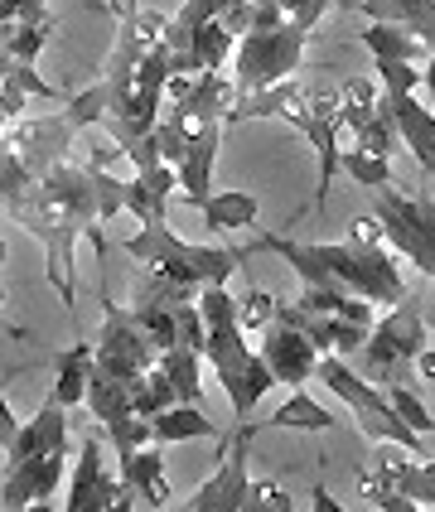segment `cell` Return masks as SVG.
<instances>
[{"label": "cell", "instance_id": "14", "mask_svg": "<svg viewBox=\"0 0 435 512\" xmlns=\"http://www.w3.org/2000/svg\"><path fill=\"white\" fill-rule=\"evenodd\" d=\"M295 131L315 145V155H319L315 208H324V203H329V189H334V170H339V160H344V150H339V131H344V92H315L310 112H305V121H300Z\"/></svg>", "mask_w": 435, "mask_h": 512}, {"label": "cell", "instance_id": "38", "mask_svg": "<svg viewBox=\"0 0 435 512\" xmlns=\"http://www.w3.org/2000/svg\"><path fill=\"white\" fill-rule=\"evenodd\" d=\"M0 116H5V121H20V116H25V92H20V87L0 83Z\"/></svg>", "mask_w": 435, "mask_h": 512}, {"label": "cell", "instance_id": "43", "mask_svg": "<svg viewBox=\"0 0 435 512\" xmlns=\"http://www.w3.org/2000/svg\"><path fill=\"white\" fill-rule=\"evenodd\" d=\"M87 242H92V252H97V256H107V237H102V228L87 232Z\"/></svg>", "mask_w": 435, "mask_h": 512}, {"label": "cell", "instance_id": "29", "mask_svg": "<svg viewBox=\"0 0 435 512\" xmlns=\"http://www.w3.org/2000/svg\"><path fill=\"white\" fill-rule=\"evenodd\" d=\"M232 54H237V29L228 20H208L203 29H194V58H199V68H228Z\"/></svg>", "mask_w": 435, "mask_h": 512}, {"label": "cell", "instance_id": "39", "mask_svg": "<svg viewBox=\"0 0 435 512\" xmlns=\"http://www.w3.org/2000/svg\"><path fill=\"white\" fill-rule=\"evenodd\" d=\"M15 430H20V416L10 411V401H0V445H10Z\"/></svg>", "mask_w": 435, "mask_h": 512}, {"label": "cell", "instance_id": "1", "mask_svg": "<svg viewBox=\"0 0 435 512\" xmlns=\"http://www.w3.org/2000/svg\"><path fill=\"white\" fill-rule=\"evenodd\" d=\"M126 213V179L107 174V165H54L34 189H25L15 203H5V218L20 232H29L44 247V266H49V285L58 290L63 310L73 314V247L78 237L102 228L107 218Z\"/></svg>", "mask_w": 435, "mask_h": 512}, {"label": "cell", "instance_id": "20", "mask_svg": "<svg viewBox=\"0 0 435 512\" xmlns=\"http://www.w3.org/2000/svg\"><path fill=\"white\" fill-rule=\"evenodd\" d=\"M179 189H184V179H179V165H170V160L136 170V179L126 184V213H136L141 223H165L170 199Z\"/></svg>", "mask_w": 435, "mask_h": 512}, {"label": "cell", "instance_id": "16", "mask_svg": "<svg viewBox=\"0 0 435 512\" xmlns=\"http://www.w3.org/2000/svg\"><path fill=\"white\" fill-rule=\"evenodd\" d=\"M63 459L68 450H49V455H34V459H20L10 469H0V508L5 512H20L29 503H49L63 484Z\"/></svg>", "mask_w": 435, "mask_h": 512}, {"label": "cell", "instance_id": "4", "mask_svg": "<svg viewBox=\"0 0 435 512\" xmlns=\"http://www.w3.org/2000/svg\"><path fill=\"white\" fill-rule=\"evenodd\" d=\"M305 39H310V29L295 25L281 10V0H252L247 5V29L237 34V54H232L237 97H252L261 87L295 78L300 63H305Z\"/></svg>", "mask_w": 435, "mask_h": 512}, {"label": "cell", "instance_id": "5", "mask_svg": "<svg viewBox=\"0 0 435 512\" xmlns=\"http://www.w3.org/2000/svg\"><path fill=\"white\" fill-rule=\"evenodd\" d=\"M107 107H112V87L107 78L102 83L83 87L78 97L63 102V112H49V116H25V121H5V155L20 160V170L29 179H44V174L68 160V145L78 131L87 126H102L107 121Z\"/></svg>", "mask_w": 435, "mask_h": 512}, {"label": "cell", "instance_id": "22", "mask_svg": "<svg viewBox=\"0 0 435 512\" xmlns=\"http://www.w3.org/2000/svg\"><path fill=\"white\" fill-rule=\"evenodd\" d=\"M348 5L363 10L368 20H392V25L411 29L435 54V0H348Z\"/></svg>", "mask_w": 435, "mask_h": 512}, {"label": "cell", "instance_id": "34", "mask_svg": "<svg viewBox=\"0 0 435 512\" xmlns=\"http://www.w3.org/2000/svg\"><path fill=\"white\" fill-rule=\"evenodd\" d=\"M387 397H392V406H397V411H402V416H406V421H411L416 430H421V435H435L431 411H426V401L416 397L411 387H402V382H397V387H387Z\"/></svg>", "mask_w": 435, "mask_h": 512}, {"label": "cell", "instance_id": "36", "mask_svg": "<svg viewBox=\"0 0 435 512\" xmlns=\"http://www.w3.org/2000/svg\"><path fill=\"white\" fill-rule=\"evenodd\" d=\"M339 92H344V107H377L382 83H373V78H348Z\"/></svg>", "mask_w": 435, "mask_h": 512}, {"label": "cell", "instance_id": "44", "mask_svg": "<svg viewBox=\"0 0 435 512\" xmlns=\"http://www.w3.org/2000/svg\"><path fill=\"white\" fill-rule=\"evenodd\" d=\"M426 87H431V102H435V54L426 58Z\"/></svg>", "mask_w": 435, "mask_h": 512}, {"label": "cell", "instance_id": "27", "mask_svg": "<svg viewBox=\"0 0 435 512\" xmlns=\"http://www.w3.org/2000/svg\"><path fill=\"white\" fill-rule=\"evenodd\" d=\"M49 34H54V20H5L0 25V49H5V58L34 63L39 49L49 44Z\"/></svg>", "mask_w": 435, "mask_h": 512}, {"label": "cell", "instance_id": "31", "mask_svg": "<svg viewBox=\"0 0 435 512\" xmlns=\"http://www.w3.org/2000/svg\"><path fill=\"white\" fill-rule=\"evenodd\" d=\"M276 314H281V300H276L271 290H261V285H252L247 295H237V324H242L247 334H261Z\"/></svg>", "mask_w": 435, "mask_h": 512}, {"label": "cell", "instance_id": "25", "mask_svg": "<svg viewBox=\"0 0 435 512\" xmlns=\"http://www.w3.org/2000/svg\"><path fill=\"white\" fill-rule=\"evenodd\" d=\"M203 223L218 232H237V228H257L261 218V203L252 194H242V189H223V194H213V199L199 208Z\"/></svg>", "mask_w": 435, "mask_h": 512}, {"label": "cell", "instance_id": "28", "mask_svg": "<svg viewBox=\"0 0 435 512\" xmlns=\"http://www.w3.org/2000/svg\"><path fill=\"white\" fill-rule=\"evenodd\" d=\"M261 426H281V430H329L334 426V411H324L305 387H295L290 392V401L271 416V421H261Z\"/></svg>", "mask_w": 435, "mask_h": 512}, {"label": "cell", "instance_id": "3", "mask_svg": "<svg viewBox=\"0 0 435 512\" xmlns=\"http://www.w3.org/2000/svg\"><path fill=\"white\" fill-rule=\"evenodd\" d=\"M261 252H276L300 285H344L373 305H397L406 300L402 252L397 247H358V242H295L286 232H261Z\"/></svg>", "mask_w": 435, "mask_h": 512}, {"label": "cell", "instance_id": "9", "mask_svg": "<svg viewBox=\"0 0 435 512\" xmlns=\"http://www.w3.org/2000/svg\"><path fill=\"white\" fill-rule=\"evenodd\" d=\"M261 421H237V435H232V450L223 455V464L213 469V479L199 484L189 498H184V512H247V493H252V435H257Z\"/></svg>", "mask_w": 435, "mask_h": 512}, {"label": "cell", "instance_id": "42", "mask_svg": "<svg viewBox=\"0 0 435 512\" xmlns=\"http://www.w3.org/2000/svg\"><path fill=\"white\" fill-rule=\"evenodd\" d=\"M107 5H112L116 20H126V15H136V10H141V0H107Z\"/></svg>", "mask_w": 435, "mask_h": 512}, {"label": "cell", "instance_id": "2", "mask_svg": "<svg viewBox=\"0 0 435 512\" xmlns=\"http://www.w3.org/2000/svg\"><path fill=\"white\" fill-rule=\"evenodd\" d=\"M165 353L145 334L131 305L102 300V334H97V358H92V387H87V411L102 430L126 426L141 416V387L145 372L155 368Z\"/></svg>", "mask_w": 435, "mask_h": 512}, {"label": "cell", "instance_id": "30", "mask_svg": "<svg viewBox=\"0 0 435 512\" xmlns=\"http://www.w3.org/2000/svg\"><path fill=\"white\" fill-rule=\"evenodd\" d=\"M339 170L353 174V179H358L363 189H387V184H392V165H387L382 155H373V150H363V145H353V150H344Z\"/></svg>", "mask_w": 435, "mask_h": 512}, {"label": "cell", "instance_id": "15", "mask_svg": "<svg viewBox=\"0 0 435 512\" xmlns=\"http://www.w3.org/2000/svg\"><path fill=\"white\" fill-rule=\"evenodd\" d=\"M261 358L271 363V372H276L281 387H305V382L315 377L324 353L315 348V339H310L305 329H295L290 319L276 314V319L261 329Z\"/></svg>", "mask_w": 435, "mask_h": 512}, {"label": "cell", "instance_id": "32", "mask_svg": "<svg viewBox=\"0 0 435 512\" xmlns=\"http://www.w3.org/2000/svg\"><path fill=\"white\" fill-rule=\"evenodd\" d=\"M0 83H10V87H20L25 97H44V102H58V92L39 73H34V63H25V58H5L0 63Z\"/></svg>", "mask_w": 435, "mask_h": 512}, {"label": "cell", "instance_id": "17", "mask_svg": "<svg viewBox=\"0 0 435 512\" xmlns=\"http://www.w3.org/2000/svg\"><path fill=\"white\" fill-rule=\"evenodd\" d=\"M252 0H184L170 15L165 29V49L174 58V73H199V58H194V29H203L208 20H228L232 10H242Z\"/></svg>", "mask_w": 435, "mask_h": 512}, {"label": "cell", "instance_id": "13", "mask_svg": "<svg viewBox=\"0 0 435 512\" xmlns=\"http://www.w3.org/2000/svg\"><path fill=\"white\" fill-rule=\"evenodd\" d=\"M102 435L107 430L97 426L78 450L73 484H68V498H63L68 512H121V474L102 469Z\"/></svg>", "mask_w": 435, "mask_h": 512}, {"label": "cell", "instance_id": "10", "mask_svg": "<svg viewBox=\"0 0 435 512\" xmlns=\"http://www.w3.org/2000/svg\"><path fill=\"white\" fill-rule=\"evenodd\" d=\"M373 213L382 218V228H387V242H392L421 276L435 281V232L426 228V218H421V208H416V194H402V189H392V184H387V189H373Z\"/></svg>", "mask_w": 435, "mask_h": 512}, {"label": "cell", "instance_id": "21", "mask_svg": "<svg viewBox=\"0 0 435 512\" xmlns=\"http://www.w3.org/2000/svg\"><path fill=\"white\" fill-rule=\"evenodd\" d=\"M223 131H228V121H208V126H199L189 155L179 160V179H184V203H189V208H203V203L213 199V165H218Z\"/></svg>", "mask_w": 435, "mask_h": 512}, {"label": "cell", "instance_id": "26", "mask_svg": "<svg viewBox=\"0 0 435 512\" xmlns=\"http://www.w3.org/2000/svg\"><path fill=\"white\" fill-rule=\"evenodd\" d=\"M363 49L373 58H431V49L411 34V29L392 25V20H368V29H363Z\"/></svg>", "mask_w": 435, "mask_h": 512}, {"label": "cell", "instance_id": "8", "mask_svg": "<svg viewBox=\"0 0 435 512\" xmlns=\"http://www.w3.org/2000/svg\"><path fill=\"white\" fill-rule=\"evenodd\" d=\"M247 339H252V334H247L237 319H218V324H208V348H203L213 372H218V387L228 392L237 421H252L257 401L266 397L271 387H281L271 363H266Z\"/></svg>", "mask_w": 435, "mask_h": 512}, {"label": "cell", "instance_id": "11", "mask_svg": "<svg viewBox=\"0 0 435 512\" xmlns=\"http://www.w3.org/2000/svg\"><path fill=\"white\" fill-rule=\"evenodd\" d=\"M421 348H426V314L406 295L373 324V334L363 343V363L373 372H392L397 363H416Z\"/></svg>", "mask_w": 435, "mask_h": 512}, {"label": "cell", "instance_id": "19", "mask_svg": "<svg viewBox=\"0 0 435 512\" xmlns=\"http://www.w3.org/2000/svg\"><path fill=\"white\" fill-rule=\"evenodd\" d=\"M116 474H121V508H170L174 493L165 484V469H160V450L155 445L116 459Z\"/></svg>", "mask_w": 435, "mask_h": 512}, {"label": "cell", "instance_id": "24", "mask_svg": "<svg viewBox=\"0 0 435 512\" xmlns=\"http://www.w3.org/2000/svg\"><path fill=\"white\" fill-rule=\"evenodd\" d=\"M150 421H155V440H160V445H179V440H218V435H223L194 401H174V406H165V411L150 416Z\"/></svg>", "mask_w": 435, "mask_h": 512}, {"label": "cell", "instance_id": "37", "mask_svg": "<svg viewBox=\"0 0 435 512\" xmlns=\"http://www.w3.org/2000/svg\"><path fill=\"white\" fill-rule=\"evenodd\" d=\"M281 10H286L295 25L315 29L319 20H324V10H329V0H281Z\"/></svg>", "mask_w": 435, "mask_h": 512}, {"label": "cell", "instance_id": "40", "mask_svg": "<svg viewBox=\"0 0 435 512\" xmlns=\"http://www.w3.org/2000/svg\"><path fill=\"white\" fill-rule=\"evenodd\" d=\"M310 508L315 512H344V503H339V498H329V488H315V493H310Z\"/></svg>", "mask_w": 435, "mask_h": 512}, {"label": "cell", "instance_id": "7", "mask_svg": "<svg viewBox=\"0 0 435 512\" xmlns=\"http://www.w3.org/2000/svg\"><path fill=\"white\" fill-rule=\"evenodd\" d=\"M315 382H324L334 397L344 401L348 411H353V421H358V430L373 440V445H382V440H397V445H406L416 459H426V450H421V430L406 421L402 411L392 406V397L387 392H377L373 382H363L358 372L344 363V353H324L315 368Z\"/></svg>", "mask_w": 435, "mask_h": 512}, {"label": "cell", "instance_id": "18", "mask_svg": "<svg viewBox=\"0 0 435 512\" xmlns=\"http://www.w3.org/2000/svg\"><path fill=\"white\" fill-rule=\"evenodd\" d=\"M0 450H5V469H10V464H20V459L49 455V450H68V406L49 397L34 416H29L25 426L15 430V440H10V445H0Z\"/></svg>", "mask_w": 435, "mask_h": 512}, {"label": "cell", "instance_id": "23", "mask_svg": "<svg viewBox=\"0 0 435 512\" xmlns=\"http://www.w3.org/2000/svg\"><path fill=\"white\" fill-rule=\"evenodd\" d=\"M92 358H97V343H73L54 368V392L49 397L63 401L68 411L87 406V387H92Z\"/></svg>", "mask_w": 435, "mask_h": 512}, {"label": "cell", "instance_id": "41", "mask_svg": "<svg viewBox=\"0 0 435 512\" xmlns=\"http://www.w3.org/2000/svg\"><path fill=\"white\" fill-rule=\"evenodd\" d=\"M416 372H421L426 382H435V348H431V343H426V348L416 353Z\"/></svg>", "mask_w": 435, "mask_h": 512}, {"label": "cell", "instance_id": "12", "mask_svg": "<svg viewBox=\"0 0 435 512\" xmlns=\"http://www.w3.org/2000/svg\"><path fill=\"white\" fill-rule=\"evenodd\" d=\"M411 450L397 445V440H382V450L373 455V469L358 479L363 493H382V488H392V493H406V498H416L421 508H435V459L426 455L421 464H411Z\"/></svg>", "mask_w": 435, "mask_h": 512}, {"label": "cell", "instance_id": "33", "mask_svg": "<svg viewBox=\"0 0 435 512\" xmlns=\"http://www.w3.org/2000/svg\"><path fill=\"white\" fill-rule=\"evenodd\" d=\"M373 68H377V83L382 87H406V92H416V87L426 83V73H416L411 58H373Z\"/></svg>", "mask_w": 435, "mask_h": 512}, {"label": "cell", "instance_id": "35", "mask_svg": "<svg viewBox=\"0 0 435 512\" xmlns=\"http://www.w3.org/2000/svg\"><path fill=\"white\" fill-rule=\"evenodd\" d=\"M247 512H295V498H290L281 484L257 479V484H252V493H247Z\"/></svg>", "mask_w": 435, "mask_h": 512}, {"label": "cell", "instance_id": "6", "mask_svg": "<svg viewBox=\"0 0 435 512\" xmlns=\"http://www.w3.org/2000/svg\"><path fill=\"white\" fill-rule=\"evenodd\" d=\"M126 256L141 261V266H155L160 276H170L174 285H189V290H203L213 281H228L232 271L242 266L247 252H228V247H194V242H179L165 223H141L136 237H126Z\"/></svg>", "mask_w": 435, "mask_h": 512}]
</instances>
